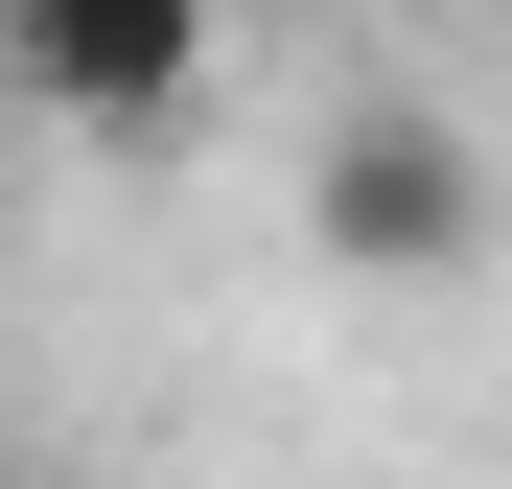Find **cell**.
I'll use <instances>...</instances> for the list:
<instances>
[{
    "label": "cell",
    "mask_w": 512,
    "mask_h": 489,
    "mask_svg": "<svg viewBox=\"0 0 512 489\" xmlns=\"http://www.w3.org/2000/svg\"><path fill=\"white\" fill-rule=\"evenodd\" d=\"M0 70L117 140V117H163V94L210 70V0H0Z\"/></svg>",
    "instance_id": "7a4b0ae2"
},
{
    "label": "cell",
    "mask_w": 512,
    "mask_h": 489,
    "mask_svg": "<svg viewBox=\"0 0 512 489\" xmlns=\"http://www.w3.org/2000/svg\"><path fill=\"white\" fill-rule=\"evenodd\" d=\"M303 233H326L350 280H466V257H489V163H466V117L350 94V117H326V163H303Z\"/></svg>",
    "instance_id": "6da1fadb"
}]
</instances>
